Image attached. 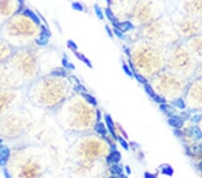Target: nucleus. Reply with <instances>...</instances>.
Masks as SVG:
<instances>
[{"label": "nucleus", "instance_id": "f257e3e1", "mask_svg": "<svg viewBox=\"0 0 202 178\" xmlns=\"http://www.w3.org/2000/svg\"><path fill=\"white\" fill-rule=\"evenodd\" d=\"M3 169L6 178H41L44 170L42 160L33 148L12 151L7 165Z\"/></svg>", "mask_w": 202, "mask_h": 178}, {"label": "nucleus", "instance_id": "f03ea898", "mask_svg": "<svg viewBox=\"0 0 202 178\" xmlns=\"http://www.w3.org/2000/svg\"><path fill=\"white\" fill-rule=\"evenodd\" d=\"M41 26L35 24L23 14L14 15L0 28V38L7 41L13 48L22 49L34 43Z\"/></svg>", "mask_w": 202, "mask_h": 178}, {"label": "nucleus", "instance_id": "7ed1b4c3", "mask_svg": "<svg viewBox=\"0 0 202 178\" xmlns=\"http://www.w3.org/2000/svg\"><path fill=\"white\" fill-rule=\"evenodd\" d=\"M7 64L22 79L31 81L36 79L38 73V59L36 50L26 47L14 50Z\"/></svg>", "mask_w": 202, "mask_h": 178}, {"label": "nucleus", "instance_id": "20e7f679", "mask_svg": "<svg viewBox=\"0 0 202 178\" xmlns=\"http://www.w3.org/2000/svg\"><path fill=\"white\" fill-rule=\"evenodd\" d=\"M26 126V120L22 114L17 112H7L0 116V138H12L20 135Z\"/></svg>", "mask_w": 202, "mask_h": 178}, {"label": "nucleus", "instance_id": "39448f33", "mask_svg": "<svg viewBox=\"0 0 202 178\" xmlns=\"http://www.w3.org/2000/svg\"><path fill=\"white\" fill-rule=\"evenodd\" d=\"M22 79L7 63L0 65V90L18 89Z\"/></svg>", "mask_w": 202, "mask_h": 178}, {"label": "nucleus", "instance_id": "423d86ee", "mask_svg": "<svg viewBox=\"0 0 202 178\" xmlns=\"http://www.w3.org/2000/svg\"><path fill=\"white\" fill-rule=\"evenodd\" d=\"M18 89L0 90V116L9 112L19 99Z\"/></svg>", "mask_w": 202, "mask_h": 178}, {"label": "nucleus", "instance_id": "0eeeda50", "mask_svg": "<svg viewBox=\"0 0 202 178\" xmlns=\"http://www.w3.org/2000/svg\"><path fill=\"white\" fill-rule=\"evenodd\" d=\"M20 7L17 0H0V23L8 21Z\"/></svg>", "mask_w": 202, "mask_h": 178}, {"label": "nucleus", "instance_id": "6e6552de", "mask_svg": "<svg viewBox=\"0 0 202 178\" xmlns=\"http://www.w3.org/2000/svg\"><path fill=\"white\" fill-rule=\"evenodd\" d=\"M15 49L5 41L0 38V65L5 64L8 61V59L12 56Z\"/></svg>", "mask_w": 202, "mask_h": 178}, {"label": "nucleus", "instance_id": "1a4fd4ad", "mask_svg": "<svg viewBox=\"0 0 202 178\" xmlns=\"http://www.w3.org/2000/svg\"><path fill=\"white\" fill-rule=\"evenodd\" d=\"M12 154V150L7 145H2L0 147V166L1 167H6L7 165L8 161L10 159Z\"/></svg>", "mask_w": 202, "mask_h": 178}, {"label": "nucleus", "instance_id": "9d476101", "mask_svg": "<svg viewBox=\"0 0 202 178\" xmlns=\"http://www.w3.org/2000/svg\"><path fill=\"white\" fill-rule=\"evenodd\" d=\"M22 14L25 15L26 17H28L31 21L32 22V23H34L37 25H39V26H41V25L42 24V23L41 21V18H40V16H39V14L35 13V12L32 11V9H30V8H24L23 11H22Z\"/></svg>", "mask_w": 202, "mask_h": 178}, {"label": "nucleus", "instance_id": "9b49d317", "mask_svg": "<svg viewBox=\"0 0 202 178\" xmlns=\"http://www.w3.org/2000/svg\"><path fill=\"white\" fill-rule=\"evenodd\" d=\"M113 27L120 31H121L122 33H126L128 31H130V30H133L134 29V24L130 21H125V22H119L118 20L116 22H114L112 23Z\"/></svg>", "mask_w": 202, "mask_h": 178}, {"label": "nucleus", "instance_id": "f8f14e48", "mask_svg": "<svg viewBox=\"0 0 202 178\" xmlns=\"http://www.w3.org/2000/svg\"><path fill=\"white\" fill-rule=\"evenodd\" d=\"M104 121H105L106 126H107V128H108L110 133L111 134V136L113 137L114 140H117L118 136L116 135L115 125H114L113 120H112V118L111 117L110 114H105V115H104Z\"/></svg>", "mask_w": 202, "mask_h": 178}, {"label": "nucleus", "instance_id": "ddd939ff", "mask_svg": "<svg viewBox=\"0 0 202 178\" xmlns=\"http://www.w3.org/2000/svg\"><path fill=\"white\" fill-rule=\"evenodd\" d=\"M167 122L171 127H173L175 129H180L183 126V120L180 118V116H177V115L170 116Z\"/></svg>", "mask_w": 202, "mask_h": 178}, {"label": "nucleus", "instance_id": "4468645a", "mask_svg": "<svg viewBox=\"0 0 202 178\" xmlns=\"http://www.w3.org/2000/svg\"><path fill=\"white\" fill-rule=\"evenodd\" d=\"M121 155L118 150L111 151V154L106 157V163L107 164H118L121 161Z\"/></svg>", "mask_w": 202, "mask_h": 178}, {"label": "nucleus", "instance_id": "2eb2a0df", "mask_svg": "<svg viewBox=\"0 0 202 178\" xmlns=\"http://www.w3.org/2000/svg\"><path fill=\"white\" fill-rule=\"evenodd\" d=\"M81 96L83 97V99L85 100L87 104H91V105H93V106H96L97 104H98L97 99L94 97V95H92L91 94H89L88 92L81 94Z\"/></svg>", "mask_w": 202, "mask_h": 178}, {"label": "nucleus", "instance_id": "dca6fc26", "mask_svg": "<svg viewBox=\"0 0 202 178\" xmlns=\"http://www.w3.org/2000/svg\"><path fill=\"white\" fill-rule=\"evenodd\" d=\"M94 130L97 134L101 136H106L108 133L107 129L105 127V125L101 122V121H97L94 125Z\"/></svg>", "mask_w": 202, "mask_h": 178}, {"label": "nucleus", "instance_id": "f3484780", "mask_svg": "<svg viewBox=\"0 0 202 178\" xmlns=\"http://www.w3.org/2000/svg\"><path fill=\"white\" fill-rule=\"evenodd\" d=\"M189 130V133L194 138L195 140H201L202 139V131L199 128L198 126H192L188 130Z\"/></svg>", "mask_w": 202, "mask_h": 178}, {"label": "nucleus", "instance_id": "a211bd4d", "mask_svg": "<svg viewBox=\"0 0 202 178\" xmlns=\"http://www.w3.org/2000/svg\"><path fill=\"white\" fill-rule=\"evenodd\" d=\"M49 41H50V38H48L46 36L42 35V34L39 33L38 37L35 39V41H34V44L36 46H39V47H44V46H46V45L49 44Z\"/></svg>", "mask_w": 202, "mask_h": 178}, {"label": "nucleus", "instance_id": "6ab92c4d", "mask_svg": "<svg viewBox=\"0 0 202 178\" xmlns=\"http://www.w3.org/2000/svg\"><path fill=\"white\" fill-rule=\"evenodd\" d=\"M74 54H75V56L78 59H79L80 61H82L83 63L85 65H86V67H88L89 69H93V64H92V62H91V60L86 57V56H85L84 54H82V53H80L78 51H76V52H74Z\"/></svg>", "mask_w": 202, "mask_h": 178}, {"label": "nucleus", "instance_id": "aec40b11", "mask_svg": "<svg viewBox=\"0 0 202 178\" xmlns=\"http://www.w3.org/2000/svg\"><path fill=\"white\" fill-rule=\"evenodd\" d=\"M50 76L54 78H65L67 76V71L64 68H56L50 72Z\"/></svg>", "mask_w": 202, "mask_h": 178}, {"label": "nucleus", "instance_id": "412c9836", "mask_svg": "<svg viewBox=\"0 0 202 178\" xmlns=\"http://www.w3.org/2000/svg\"><path fill=\"white\" fill-rule=\"evenodd\" d=\"M61 64H62V67H63L64 69H70V70H75V69H76V66L69 61L67 56L65 55V54L63 55V57L61 58Z\"/></svg>", "mask_w": 202, "mask_h": 178}, {"label": "nucleus", "instance_id": "4be33fe9", "mask_svg": "<svg viewBox=\"0 0 202 178\" xmlns=\"http://www.w3.org/2000/svg\"><path fill=\"white\" fill-rule=\"evenodd\" d=\"M104 15L107 17V19H108L109 21L111 22V23H113L114 22L117 21V19H116L115 17V14L112 12V10L110 8V7H108L104 10Z\"/></svg>", "mask_w": 202, "mask_h": 178}, {"label": "nucleus", "instance_id": "5701e85b", "mask_svg": "<svg viewBox=\"0 0 202 178\" xmlns=\"http://www.w3.org/2000/svg\"><path fill=\"white\" fill-rule=\"evenodd\" d=\"M110 172L112 175H119L122 174V166L117 164H113L110 168Z\"/></svg>", "mask_w": 202, "mask_h": 178}, {"label": "nucleus", "instance_id": "b1692460", "mask_svg": "<svg viewBox=\"0 0 202 178\" xmlns=\"http://www.w3.org/2000/svg\"><path fill=\"white\" fill-rule=\"evenodd\" d=\"M161 172H162V174L166 175L168 176H172L173 175V167L169 165H163L161 166Z\"/></svg>", "mask_w": 202, "mask_h": 178}, {"label": "nucleus", "instance_id": "393cba45", "mask_svg": "<svg viewBox=\"0 0 202 178\" xmlns=\"http://www.w3.org/2000/svg\"><path fill=\"white\" fill-rule=\"evenodd\" d=\"M160 109L165 113V114H166L169 117L170 116H173V108H172V106H170V105H168V104H161L160 105Z\"/></svg>", "mask_w": 202, "mask_h": 178}, {"label": "nucleus", "instance_id": "a878e982", "mask_svg": "<svg viewBox=\"0 0 202 178\" xmlns=\"http://www.w3.org/2000/svg\"><path fill=\"white\" fill-rule=\"evenodd\" d=\"M94 13L96 14V16L98 17V19L100 20H103L104 19V12L102 11L101 7L98 5H94Z\"/></svg>", "mask_w": 202, "mask_h": 178}, {"label": "nucleus", "instance_id": "bb28decb", "mask_svg": "<svg viewBox=\"0 0 202 178\" xmlns=\"http://www.w3.org/2000/svg\"><path fill=\"white\" fill-rule=\"evenodd\" d=\"M133 77H134L135 79L137 80V82H139L140 84H142V85L147 84V80H146V79L145 78L144 76H142L141 74L137 73V71L133 72Z\"/></svg>", "mask_w": 202, "mask_h": 178}, {"label": "nucleus", "instance_id": "cd10ccee", "mask_svg": "<svg viewBox=\"0 0 202 178\" xmlns=\"http://www.w3.org/2000/svg\"><path fill=\"white\" fill-rule=\"evenodd\" d=\"M173 105L175 107H177V108L180 109V110H183V109H185V107H186L185 102L183 101L182 98H178V99L175 100V101L173 102Z\"/></svg>", "mask_w": 202, "mask_h": 178}, {"label": "nucleus", "instance_id": "c85d7f7f", "mask_svg": "<svg viewBox=\"0 0 202 178\" xmlns=\"http://www.w3.org/2000/svg\"><path fill=\"white\" fill-rule=\"evenodd\" d=\"M67 48H68L69 50H72L73 52L78 51V46H77V44L75 43L74 41H72V40H67Z\"/></svg>", "mask_w": 202, "mask_h": 178}, {"label": "nucleus", "instance_id": "c756f323", "mask_svg": "<svg viewBox=\"0 0 202 178\" xmlns=\"http://www.w3.org/2000/svg\"><path fill=\"white\" fill-rule=\"evenodd\" d=\"M144 89H145V93H146V94H148V95L151 97L152 99H153V98L155 97V95L156 94H155V92L154 91L153 87H152V86H150L149 84H145Z\"/></svg>", "mask_w": 202, "mask_h": 178}, {"label": "nucleus", "instance_id": "7c9ffc66", "mask_svg": "<svg viewBox=\"0 0 202 178\" xmlns=\"http://www.w3.org/2000/svg\"><path fill=\"white\" fill-rule=\"evenodd\" d=\"M71 7L75 11H78V12H84L85 11V7L80 2H73Z\"/></svg>", "mask_w": 202, "mask_h": 178}, {"label": "nucleus", "instance_id": "2f4dec72", "mask_svg": "<svg viewBox=\"0 0 202 178\" xmlns=\"http://www.w3.org/2000/svg\"><path fill=\"white\" fill-rule=\"evenodd\" d=\"M74 91H76V93H78V94H83V93H86L87 92V89L86 87L85 86H83L82 84H80L78 83L77 85H76V86H74Z\"/></svg>", "mask_w": 202, "mask_h": 178}, {"label": "nucleus", "instance_id": "473e14b6", "mask_svg": "<svg viewBox=\"0 0 202 178\" xmlns=\"http://www.w3.org/2000/svg\"><path fill=\"white\" fill-rule=\"evenodd\" d=\"M191 154H200L202 153V145H193L190 148Z\"/></svg>", "mask_w": 202, "mask_h": 178}, {"label": "nucleus", "instance_id": "72a5a7b5", "mask_svg": "<svg viewBox=\"0 0 202 178\" xmlns=\"http://www.w3.org/2000/svg\"><path fill=\"white\" fill-rule=\"evenodd\" d=\"M122 69L123 71L125 72V74L129 77H133V72L130 69V68L129 67V65L126 64V63H123L122 64Z\"/></svg>", "mask_w": 202, "mask_h": 178}, {"label": "nucleus", "instance_id": "f704fd0d", "mask_svg": "<svg viewBox=\"0 0 202 178\" xmlns=\"http://www.w3.org/2000/svg\"><path fill=\"white\" fill-rule=\"evenodd\" d=\"M117 140H119V142H120V144L122 146V148L124 149V150H129V144H128V142L126 141V140H125L123 137H118V138H117Z\"/></svg>", "mask_w": 202, "mask_h": 178}, {"label": "nucleus", "instance_id": "c9c22d12", "mask_svg": "<svg viewBox=\"0 0 202 178\" xmlns=\"http://www.w3.org/2000/svg\"><path fill=\"white\" fill-rule=\"evenodd\" d=\"M153 100H154L156 104H165L166 103L165 99L163 96L159 95V94H155V97L153 98Z\"/></svg>", "mask_w": 202, "mask_h": 178}, {"label": "nucleus", "instance_id": "e433bc0d", "mask_svg": "<svg viewBox=\"0 0 202 178\" xmlns=\"http://www.w3.org/2000/svg\"><path fill=\"white\" fill-rule=\"evenodd\" d=\"M113 34H115L119 39H121V40H124L125 39V35H124V33H122L121 31H120V30H118V29L114 28L113 29Z\"/></svg>", "mask_w": 202, "mask_h": 178}, {"label": "nucleus", "instance_id": "4c0bfd02", "mask_svg": "<svg viewBox=\"0 0 202 178\" xmlns=\"http://www.w3.org/2000/svg\"><path fill=\"white\" fill-rule=\"evenodd\" d=\"M201 118H202L201 115H200V114H195V115H193V116L190 118V120H191L192 122H194V123H198V122H200V121Z\"/></svg>", "mask_w": 202, "mask_h": 178}, {"label": "nucleus", "instance_id": "58836bf2", "mask_svg": "<svg viewBox=\"0 0 202 178\" xmlns=\"http://www.w3.org/2000/svg\"><path fill=\"white\" fill-rule=\"evenodd\" d=\"M104 29H105V31H106V33L108 34L109 37H110V38H113V32L111 31V29L110 28L108 25H105Z\"/></svg>", "mask_w": 202, "mask_h": 178}, {"label": "nucleus", "instance_id": "ea45409f", "mask_svg": "<svg viewBox=\"0 0 202 178\" xmlns=\"http://www.w3.org/2000/svg\"><path fill=\"white\" fill-rule=\"evenodd\" d=\"M174 135L176 136V137H178V138H182L183 136H184V134H183V132L182 131H180V130H179V129H176L175 130H174Z\"/></svg>", "mask_w": 202, "mask_h": 178}, {"label": "nucleus", "instance_id": "a19ab883", "mask_svg": "<svg viewBox=\"0 0 202 178\" xmlns=\"http://www.w3.org/2000/svg\"><path fill=\"white\" fill-rule=\"evenodd\" d=\"M95 115H96V120L97 121H101V112L100 110H96L95 112Z\"/></svg>", "mask_w": 202, "mask_h": 178}, {"label": "nucleus", "instance_id": "79ce46f5", "mask_svg": "<svg viewBox=\"0 0 202 178\" xmlns=\"http://www.w3.org/2000/svg\"><path fill=\"white\" fill-rule=\"evenodd\" d=\"M180 117L182 120H187V119H189V117H190V114H189V113H182L180 115Z\"/></svg>", "mask_w": 202, "mask_h": 178}, {"label": "nucleus", "instance_id": "37998d69", "mask_svg": "<svg viewBox=\"0 0 202 178\" xmlns=\"http://www.w3.org/2000/svg\"><path fill=\"white\" fill-rule=\"evenodd\" d=\"M145 178H157L155 175H153V174H150V173H148V172H146V173H145Z\"/></svg>", "mask_w": 202, "mask_h": 178}, {"label": "nucleus", "instance_id": "c03bdc74", "mask_svg": "<svg viewBox=\"0 0 202 178\" xmlns=\"http://www.w3.org/2000/svg\"><path fill=\"white\" fill-rule=\"evenodd\" d=\"M125 169H126V171H127V174H130V173H131L130 167L129 165H126V166H125Z\"/></svg>", "mask_w": 202, "mask_h": 178}, {"label": "nucleus", "instance_id": "a18cd8bd", "mask_svg": "<svg viewBox=\"0 0 202 178\" xmlns=\"http://www.w3.org/2000/svg\"><path fill=\"white\" fill-rule=\"evenodd\" d=\"M118 176H119L118 178H128L127 176H126V175H123V174H121V175H119Z\"/></svg>", "mask_w": 202, "mask_h": 178}, {"label": "nucleus", "instance_id": "49530a36", "mask_svg": "<svg viewBox=\"0 0 202 178\" xmlns=\"http://www.w3.org/2000/svg\"><path fill=\"white\" fill-rule=\"evenodd\" d=\"M105 2L107 3V5H108V7H110V6L111 5V2H112V1H111V0H105Z\"/></svg>", "mask_w": 202, "mask_h": 178}, {"label": "nucleus", "instance_id": "de8ad7c7", "mask_svg": "<svg viewBox=\"0 0 202 178\" xmlns=\"http://www.w3.org/2000/svg\"><path fill=\"white\" fill-rule=\"evenodd\" d=\"M2 145H4V140H3V139L0 138V147H1Z\"/></svg>", "mask_w": 202, "mask_h": 178}, {"label": "nucleus", "instance_id": "09e8293b", "mask_svg": "<svg viewBox=\"0 0 202 178\" xmlns=\"http://www.w3.org/2000/svg\"><path fill=\"white\" fill-rule=\"evenodd\" d=\"M200 169L202 171V161L200 163Z\"/></svg>", "mask_w": 202, "mask_h": 178}]
</instances>
